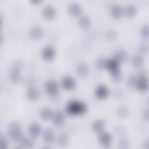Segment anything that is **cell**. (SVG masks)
I'll return each instance as SVG.
<instances>
[{
  "label": "cell",
  "mask_w": 149,
  "mask_h": 149,
  "mask_svg": "<svg viewBox=\"0 0 149 149\" xmlns=\"http://www.w3.org/2000/svg\"><path fill=\"white\" fill-rule=\"evenodd\" d=\"M66 110L71 115H82L86 111L87 106L82 101L73 100L67 104Z\"/></svg>",
  "instance_id": "obj_1"
},
{
  "label": "cell",
  "mask_w": 149,
  "mask_h": 149,
  "mask_svg": "<svg viewBox=\"0 0 149 149\" xmlns=\"http://www.w3.org/2000/svg\"><path fill=\"white\" fill-rule=\"evenodd\" d=\"M7 132L9 139L13 142H19L23 137L22 126L16 121L12 122L9 124Z\"/></svg>",
  "instance_id": "obj_2"
},
{
  "label": "cell",
  "mask_w": 149,
  "mask_h": 149,
  "mask_svg": "<svg viewBox=\"0 0 149 149\" xmlns=\"http://www.w3.org/2000/svg\"><path fill=\"white\" fill-rule=\"evenodd\" d=\"M23 62L20 60L13 62L9 74V77L11 82L16 83L20 80L22 77L20 72L23 68Z\"/></svg>",
  "instance_id": "obj_3"
},
{
  "label": "cell",
  "mask_w": 149,
  "mask_h": 149,
  "mask_svg": "<svg viewBox=\"0 0 149 149\" xmlns=\"http://www.w3.org/2000/svg\"><path fill=\"white\" fill-rule=\"evenodd\" d=\"M44 89L46 93L51 97H55L59 93V86L54 80H47L44 85Z\"/></svg>",
  "instance_id": "obj_4"
},
{
  "label": "cell",
  "mask_w": 149,
  "mask_h": 149,
  "mask_svg": "<svg viewBox=\"0 0 149 149\" xmlns=\"http://www.w3.org/2000/svg\"><path fill=\"white\" fill-rule=\"evenodd\" d=\"M135 87L140 91L144 92L148 88V80L146 73H141L137 77Z\"/></svg>",
  "instance_id": "obj_5"
},
{
  "label": "cell",
  "mask_w": 149,
  "mask_h": 149,
  "mask_svg": "<svg viewBox=\"0 0 149 149\" xmlns=\"http://www.w3.org/2000/svg\"><path fill=\"white\" fill-rule=\"evenodd\" d=\"M98 141L104 147H108L112 141V136L108 132H102L99 134Z\"/></svg>",
  "instance_id": "obj_6"
},
{
  "label": "cell",
  "mask_w": 149,
  "mask_h": 149,
  "mask_svg": "<svg viewBox=\"0 0 149 149\" xmlns=\"http://www.w3.org/2000/svg\"><path fill=\"white\" fill-rule=\"evenodd\" d=\"M26 97L31 101H36L40 97V91L38 88L34 86H29L26 92Z\"/></svg>",
  "instance_id": "obj_7"
},
{
  "label": "cell",
  "mask_w": 149,
  "mask_h": 149,
  "mask_svg": "<svg viewBox=\"0 0 149 149\" xmlns=\"http://www.w3.org/2000/svg\"><path fill=\"white\" fill-rule=\"evenodd\" d=\"M61 84L65 90H72L74 89L76 86V81L72 77L66 76L62 79Z\"/></svg>",
  "instance_id": "obj_8"
},
{
  "label": "cell",
  "mask_w": 149,
  "mask_h": 149,
  "mask_svg": "<svg viewBox=\"0 0 149 149\" xmlns=\"http://www.w3.org/2000/svg\"><path fill=\"white\" fill-rule=\"evenodd\" d=\"M68 13L73 16H80L82 12V8L80 5L77 2H71L68 6Z\"/></svg>",
  "instance_id": "obj_9"
},
{
  "label": "cell",
  "mask_w": 149,
  "mask_h": 149,
  "mask_svg": "<svg viewBox=\"0 0 149 149\" xmlns=\"http://www.w3.org/2000/svg\"><path fill=\"white\" fill-rule=\"evenodd\" d=\"M56 9L51 5L48 4L45 5L42 10V15L44 18L47 19H51L56 15Z\"/></svg>",
  "instance_id": "obj_10"
},
{
  "label": "cell",
  "mask_w": 149,
  "mask_h": 149,
  "mask_svg": "<svg viewBox=\"0 0 149 149\" xmlns=\"http://www.w3.org/2000/svg\"><path fill=\"white\" fill-rule=\"evenodd\" d=\"M44 34V30L42 27L38 25L33 26L30 30L29 35L31 38L34 40L41 38Z\"/></svg>",
  "instance_id": "obj_11"
},
{
  "label": "cell",
  "mask_w": 149,
  "mask_h": 149,
  "mask_svg": "<svg viewBox=\"0 0 149 149\" xmlns=\"http://www.w3.org/2000/svg\"><path fill=\"white\" fill-rule=\"evenodd\" d=\"M41 55L42 58L47 61L51 60L55 55V49L51 45H47L42 49Z\"/></svg>",
  "instance_id": "obj_12"
},
{
  "label": "cell",
  "mask_w": 149,
  "mask_h": 149,
  "mask_svg": "<svg viewBox=\"0 0 149 149\" xmlns=\"http://www.w3.org/2000/svg\"><path fill=\"white\" fill-rule=\"evenodd\" d=\"M28 132L30 137L33 139H36L40 134L41 132V128L38 123L33 122L29 125Z\"/></svg>",
  "instance_id": "obj_13"
},
{
  "label": "cell",
  "mask_w": 149,
  "mask_h": 149,
  "mask_svg": "<svg viewBox=\"0 0 149 149\" xmlns=\"http://www.w3.org/2000/svg\"><path fill=\"white\" fill-rule=\"evenodd\" d=\"M109 94L108 88L104 85L101 84L97 87L95 90V95L99 99L105 98Z\"/></svg>",
  "instance_id": "obj_14"
},
{
  "label": "cell",
  "mask_w": 149,
  "mask_h": 149,
  "mask_svg": "<svg viewBox=\"0 0 149 149\" xmlns=\"http://www.w3.org/2000/svg\"><path fill=\"white\" fill-rule=\"evenodd\" d=\"M105 68L107 69L111 73L116 71L119 69V62L114 58L107 59Z\"/></svg>",
  "instance_id": "obj_15"
},
{
  "label": "cell",
  "mask_w": 149,
  "mask_h": 149,
  "mask_svg": "<svg viewBox=\"0 0 149 149\" xmlns=\"http://www.w3.org/2000/svg\"><path fill=\"white\" fill-rule=\"evenodd\" d=\"M44 141L48 144H51L55 140V134L52 129H45L42 134Z\"/></svg>",
  "instance_id": "obj_16"
},
{
  "label": "cell",
  "mask_w": 149,
  "mask_h": 149,
  "mask_svg": "<svg viewBox=\"0 0 149 149\" xmlns=\"http://www.w3.org/2000/svg\"><path fill=\"white\" fill-rule=\"evenodd\" d=\"M89 72V69L87 65L84 62H81L79 63L76 68V73L79 76L84 78L86 77Z\"/></svg>",
  "instance_id": "obj_17"
},
{
  "label": "cell",
  "mask_w": 149,
  "mask_h": 149,
  "mask_svg": "<svg viewBox=\"0 0 149 149\" xmlns=\"http://www.w3.org/2000/svg\"><path fill=\"white\" fill-rule=\"evenodd\" d=\"M105 126V123L104 121L102 119H98L95 120L93 122L91 125V129L94 133L100 134V133L104 131Z\"/></svg>",
  "instance_id": "obj_18"
},
{
  "label": "cell",
  "mask_w": 149,
  "mask_h": 149,
  "mask_svg": "<svg viewBox=\"0 0 149 149\" xmlns=\"http://www.w3.org/2000/svg\"><path fill=\"white\" fill-rule=\"evenodd\" d=\"M53 123L56 126H61L65 122V116L63 113L59 111L54 112L52 118Z\"/></svg>",
  "instance_id": "obj_19"
},
{
  "label": "cell",
  "mask_w": 149,
  "mask_h": 149,
  "mask_svg": "<svg viewBox=\"0 0 149 149\" xmlns=\"http://www.w3.org/2000/svg\"><path fill=\"white\" fill-rule=\"evenodd\" d=\"M110 14L113 18H119L123 14V8L119 4H113L110 8Z\"/></svg>",
  "instance_id": "obj_20"
},
{
  "label": "cell",
  "mask_w": 149,
  "mask_h": 149,
  "mask_svg": "<svg viewBox=\"0 0 149 149\" xmlns=\"http://www.w3.org/2000/svg\"><path fill=\"white\" fill-rule=\"evenodd\" d=\"M20 146L24 148H31L34 145V139L31 137H27L23 136L19 141Z\"/></svg>",
  "instance_id": "obj_21"
},
{
  "label": "cell",
  "mask_w": 149,
  "mask_h": 149,
  "mask_svg": "<svg viewBox=\"0 0 149 149\" xmlns=\"http://www.w3.org/2000/svg\"><path fill=\"white\" fill-rule=\"evenodd\" d=\"M54 113V111L50 108L44 107L40 111L39 115L42 119L44 120H48L49 119H52Z\"/></svg>",
  "instance_id": "obj_22"
},
{
  "label": "cell",
  "mask_w": 149,
  "mask_h": 149,
  "mask_svg": "<svg viewBox=\"0 0 149 149\" xmlns=\"http://www.w3.org/2000/svg\"><path fill=\"white\" fill-rule=\"evenodd\" d=\"M77 23L80 28L83 29H87L91 25V20L87 15H84L79 17Z\"/></svg>",
  "instance_id": "obj_23"
},
{
  "label": "cell",
  "mask_w": 149,
  "mask_h": 149,
  "mask_svg": "<svg viewBox=\"0 0 149 149\" xmlns=\"http://www.w3.org/2000/svg\"><path fill=\"white\" fill-rule=\"evenodd\" d=\"M56 141L59 146H66L69 141V135L66 133H61L57 136Z\"/></svg>",
  "instance_id": "obj_24"
},
{
  "label": "cell",
  "mask_w": 149,
  "mask_h": 149,
  "mask_svg": "<svg viewBox=\"0 0 149 149\" xmlns=\"http://www.w3.org/2000/svg\"><path fill=\"white\" fill-rule=\"evenodd\" d=\"M137 7L133 4H128L123 8V14L128 17H133L137 13Z\"/></svg>",
  "instance_id": "obj_25"
},
{
  "label": "cell",
  "mask_w": 149,
  "mask_h": 149,
  "mask_svg": "<svg viewBox=\"0 0 149 149\" xmlns=\"http://www.w3.org/2000/svg\"><path fill=\"white\" fill-rule=\"evenodd\" d=\"M128 57L127 52L122 49H119L116 50L113 55V58L116 59L119 63L125 61Z\"/></svg>",
  "instance_id": "obj_26"
},
{
  "label": "cell",
  "mask_w": 149,
  "mask_h": 149,
  "mask_svg": "<svg viewBox=\"0 0 149 149\" xmlns=\"http://www.w3.org/2000/svg\"><path fill=\"white\" fill-rule=\"evenodd\" d=\"M144 63V59L143 56L140 55H135L132 58V64L135 68L141 67Z\"/></svg>",
  "instance_id": "obj_27"
},
{
  "label": "cell",
  "mask_w": 149,
  "mask_h": 149,
  "mask_svg": "<svg viewBox=\"0 0 149 149\" xmlns=\"http://www.w3.org/2000/svg\"><path fill=\"white\" fill-rule=\"evenodd\" d=\"M127 108L125 105L119 106L116 109V113L120 118H125L128 115Z\"/></svg>",
  "instance_id": "obj_28"
},
{
  "label": "cell",
  "mask_w": 149,
  "mask_h": 149,
  "mask_svg": "<svg viewBox=\"0 0 149 149\" xmlns=\"http://www.w3.org/2000/svg\"><path fill=\"white\" fill-rule=\"evenodd\" d=\"M105 37L108 41H113L117 38V32L113 29H109L105 32Z\"/></svg>",
  "instance_id": "obj_29"
},
{
  "label": "cell",
  "mask_w": 149,
  "mask_h": 149,
  "mask_svg": "<svg viewBox=\"0 0 149 149\" xmlns=\"http://www.w3.org/2000/svg\"><path fill=\"white\" fill-rule=\"evenodd\" d=\"M111 79L115 82H118L122 80V74L120 69L111 73Z\"/></svg>",
  "instance_id": "obj_30"
},
{
  "label": "cell",
  "mask_w": 149,
  "mask_h": 149,
  "mask_svg": "<svg viewBox=\"0 0 149 149\" xmlns=\"http://www.w3.org/2000/svg\"><path fill=\"white\" fill-rule=\"evenodd\" d=\"M106 61L107 59L104 58V57H99L95 61V65L97 67V68L100 69L105 68Z\"/></svg>",
  "instance_id": "obj_31"
},
{
  "label": "cell",
  "mask_w": 149,
  "mask_h": 149,
  "mask_svg": "<svg viewBox=\"0 0 149 149\" xmlns=\"http://www.w3.org/2000/svg\"><path fill=\"white\" fill-rule=\"evenodd\" d=\"M129 144L130 142L127 139L122 138L119 140L118 143V147L119 148L126 149L129 147Z\"/></svg>",
  "instance_id": "obj_32"
},
{
  "label": "cell",
  "mask_w": 149,
  "mask_h": 149,
  "mask_svg": "<svg viewBox=\"0 0 149 149\" xmlns=\"http://www.w3.org/2000/svg\"><path fill=\"white\" fill-rule=\"evenodd\" d=\"M140 34L141 36L144 38H147L149 36V26L147 24H144L140 29Z\"/></svg>",
  "instance_id": "obj_33"
},
{
  "label": "cell",
  "mask_w": 149,
  "mask_h": 149,
  "mask_svg": "<svg viewBox=\"0 0 149 149\" xmlns=\"http://www.w3.org/2000/svg\"><path fill=\"white\" fill-rule=\"evenodd\" d=\"M136 79H137V76H135L133 74H130L129 76L127 78V85L129 87H135V84H136Z\"/></svg>",
  "instance_id": "obj_34"
},
{
  "label": "cell",
  "mask_w": 149,
  "mask_h": 149,
  "mask_svg": "<svg viewBox=\"0 0 149 149\" xmlns=\"http://www.w3.org/2000/svg\"><path fill=\"white\" fill-rule=\"evenodd\" d=\"M8 147V141L5 136L1 134L0 136V148L6 149Z\"/></svg>",
  "instance_id": "obj_35"
},
{
  "label": "cell",
  "mask_w": 149,
  "mask_h": 149,
  "mask_svg": "<svg viewBox=\"0 0 149 149\" xmlns=\"http://www.w3.org/2000/svg\"><path fill=\"white\" fill-rule=\"evenodd\" d=\"M138 50L140 53H146L148 51V44L146 42H142L139 44Z\"/></svg>",
  "instance_id": "obj_36"
},
{
  "label": "cell",
  "mask_w": 149,
  "mask_h": 149,
  "mask_svg": "<svg viewBox=\"0 0 149 149\" xmlns=\"http://www.w3.org/2000/svg\"><path fill=\"white\" fill-rule=\"evenodd\" d=\"M115 132L119 136H122V135H123L125 133L126 129H125V128L123 126L119 125V126H118L117 127H116Z\"/></svg>",
  "instance_id": "obj_37"
},
{
  "label": "cell",
  "mask_w": 149,
  "mask_h": 149,
  "mask_svg": "<svg viewBox=\"0 0 149 149\" xmlns=\"http://www.w3.org/2000/svg\"><path fill=\"white\" fill-rule=\"evenodd\" d=\"M143 116L144 117V118L148 120V116H149V113H148V109H144V112H143Z\"/></svg>",
  "instance_id": "obj_38"
},
{
  "label": "cell",
  "mask_w": 149,
  "mask_h": 149,
  "mask_svg": "<svg viewBox=\"0 0 149 149\" xmlns=\"http://www.w3.org/2000/svg\"><path fill=\"white\" fill-rule=\"evenodd\" d=\"M31 2L32 3H35V4H37V3H38L41 2L40 0H31Z\"/></svg>",
  "instance_id": "obj_39"
}]
</instances>
